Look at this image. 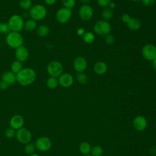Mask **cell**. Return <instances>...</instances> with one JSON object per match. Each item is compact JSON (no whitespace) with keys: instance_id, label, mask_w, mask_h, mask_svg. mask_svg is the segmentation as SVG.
Listing matches in <instances>:
<instances>
[{"instance_id":"obj_1","label":"cell","mask_w":156,"mask_h":156,"mask_svg":"<svg viewBox=\"0 0 156 156\" xmlns=\"http://www.w3.org/2000/svg\"><path fill=\"white\" fill-rule=\"evenodd\" d=\"M37 77L35 70L31 68H24L16 74V82L23 87L32 84Z\"/></svg>"},{"instance_id":"obj_2","label":"cell","mask_w":156,"mask_h":156,"mask_svg":"<svg viewBox=\"0 0 156 156\" xmlns=\"http://www.w3.org/2000/svg\"><path fill=\"white\" fill-rule=\"evenodd\" d=\"M7 44L12 49H16L24 44V38L20 32H10L5 37Z\"/></svg>"},{"instance_id":"obj_3","label":"cell","mask_w":156,"mask_h":156,"mask_svg":"<svg viewBox=\"0 0 156 156\" xmlns=\"http://www.w3.org/2000/svg\"><path fill=\"white\" fill-rule=\"evenodd\" d=\"M47 13L48 11L45 6L40 4L32 5L29 12L30 18L36 21L44 20L46 17Z\"/></svg>"},{"instance_id":"obj_4","label":"cell","mask_w":156,"mask_h":156,"mask_svg":"<svg viewBox=\"0 0 156 156\" xmlns=\"http://www.w3.org/2000/svg\"><path fill=\"white\" fill-rule=\"evenodd\" d=\"M24 20L23 16L18 14L12 15L7 22L10 31L20 32L24 29Z\"/></svg>"},{"instance_id":"obj_5","label":"cell","mask_w":156,"mask_h":156,"mask_svg":"<svg viewBox=\"0 0 156 156\" xmlns=\"http://www.w3.org/2000/svg\"><path fill=\"white\" fill-rule=\"evenodd\" d=\"M46 70L50 77H58L63 73V66L57 60H52L47 65Z\"/></svg>"},{"instance_id":"obj_6","label":"cell","mask_w":156,"mask_h":156,"mask_svg":"<svg viewBox=\"0 0 156 156\" xmlns=\"http://www.w3.org/2000/svg\"><path fill=\"white\" fill-rule=\"evenodd\" d=\"M112 27L110 23L105 20H99L96 22L93 26L94 32L101 36H105L111 32Z\"/></svg>"},{"instance_id":"obj_7","label":"cell","mask_w":156,"mask_h":156,"mask_svg":"<svg viewBox=\"0 0 156 156\" xmlns=\"http://www.w3.org/2000/svg\"><path fill=\"white\" fill-rule=\"evenodd\" d=\"M15 136L18 141L23 144L30 143L32 138V135L30 131L24 127L16 130Z\"/></svg>"},{"instance_id":"obj_8","label":"cell","mask_w":156,"mask_h":156,"mask_svg":"<svg viewBox=\"0 0 156 156\" xmlns=\"http://www.w3.org/2000/svg\"><path fill=\"white\" fill-rule=\"evenodd\" d=\"M71 16V10L64 7L59 9L55 14L56 20L60 24H65L68 23L70 20Z\"/></svg>"},{"instance_id":"obj_9","label":"cell","mask_w":156,"mask_h":156,"mask_svg":"<svg viewBox=\"0 0 156 156\" xmlns=\"http://www.w3.org/2000/svg\"><path fill=\"white\" fill-rule=\"evenodd\" d=\"M36 149L40 152H46L49 151L52 146L51 139L47 136H43L38 138L35 143Z\"/></svg>"},{"instance_id":"obj_10","label":"cell","mask_w":156,"mask_h":156,"mask_svg":"<svg viewBox=\"0 0 156 156\" xmlns=\"http://www.w3.org/2000/svg\"><path fill=\"white\" fill-rule=\"evenodd\" d=\"M143 58L149 61H152L156 58V46L152 44H145L141 50Z\"/></svg>"},{"instance_id":"obj_11","label":"cell","mask_w":156,"mask_h":156,"mask_svg":"<svg viewBox=\"0 0 156 156\" xmlns=\"http://www.w3.org/2000/svg\"><path fill=\"white\" fill-rule=\"evenodd\" d=\"M78 13L80 19L83 21H88L92 18L94 10L91 5L88 4H83L79 8Z\"/></svg>"},{"instance_id":"obj_12","label":"cell","mask_w":156,"mask_h":156,"mask_svg":"<svg viewBox=\"0 0 156 156\" xmlns=\"http://www.w3.org/2000/svg\"><path fill=\"white\" fill-rule=\"evenodd\" d=\"M132 125L135 130L142 132L146 129L147 126V121L144 116L139 115L134 118Z\"/></svg>"},{"instance_id":"obj_13","label":"cell","mask_w":156,"mask_h":156,"mask_svg":"<svg viewBox=\"0 0 156 156\" xmlns=\"http://www.w3.org/2000/svg\"><path fill=\"white\" fill-rule=\"evenodd\" d=\"M74 70L78 73H83L87 68V60L82 56L77 57L73 62Z\"/></svg>"},{"instance_id":"obj_14","label":"cell","mask_w":156,"mask_h":156,"mask_svg":"<svg viewBox=\"0 0 156 156\" xmlns=\"http://www.w3.org/2000/svg\"><path fill=\"white\" fill-rule=\"evenodd\" d=\"M58 84L63 88H68L72 86L74 83V77L69 73H63L58 79Z\"/></svg>"},{"instance_id":"obj_15","label":"cell","mask_w":156,"mask_h":156,"mask_svg":"<svg viewBox=\"0 0 156 156\" xmlns=\"http://www.w3.org/2000/svg\"><path fill=\"white\" fill-rule=\"evenodd\" d=\"M15 55L17 60L23 63L28 59L29 52L28 49L23 45L15 49Z\"/></svg>"},{"instance_id":"obj_16","label":"cell","mask_w":156,"mask_h":156,"mask_svg":"<svg viewBox=\"0 0 156 156\" xmlns=\"http://www.w3.org/2000/svg\"><path fill=\"white\" fill-rule=\"evenodd\" d=\"M9 124L12 128L17 130L23 127L24 124V118L20 115H15L10 118Z\"/></svg>"},{"instance_id":"obj_17","label":"cell","mask_w":156,"mask_h":156,"mask_svg":"<svg viewBox=\"0 0 156 156\" xmlns=\"http://www.w3.org/2000/svg\"><path fill=\"white\" fill-rule=\"evenodd\" d=\"M107 65L102 61L96 62L93 66V70L94 73L98 75H102L105 74L107 71Z\"/></svg>"},{"instance_id":"obj_18","label":"cell","mask_w":156,"mask_h":156,"mask_svg":"<svg viewBox=\"0 0 156 156\" xmlns=\"http://www.w3.org/2000/svg\"><path fill=\"white\" fill-rule=\"evenodd\" d=\"M2 80L7 82L9 85L14 84L16 82V74L11 71H8L4 73L2 75Z\"/></svg>"},{"instance_id":"obj_19","label":"cell","mask_w":156,"mask_h":156,"mask_svg":"<svg viewBox=\"0 0 156 156\" xmlns=\"http://www.w3.org/2000/svg\"><path fill=\"white\" fill-rule=\"evenodd\" d=\"M126 24L128 29L133 31L139 30L141 27V21L136 18H131Z\"/></svg>"},{"instance_id":"obj_20","label":"cell","mask_w":156,"mask_h":156,"mask_svg":"<svg viewBox=\"0 0 156 156\" xmlns=\"http://www.w3.org/2000/svg\"><path fill=\"white\" fill-rule=\"evenodd\" d=\"M36 33L40 37H44L49 33V28L45 24H41L36 28Z\"/></svg>"},{"instance_id":"obj_21","label":"cell","mask_w":156,"mask_h":156,"mask_svg":"<svg viewBox=\"0 0 156 156\" xmlns=\"http://www.w3.org/2000/svg\"><path fill=\"white\" fill-rule=\"evenodd\" d=\"M91 148L92 147L91 146V144L87 141L82 142L79 147V151L80 152V153L85 155H89L91 153Z\"/></svg>"},{"instance_id":"obj_22","label":"cell","mask_w":156,"mask_h":156,"mask_svg":"<svg viewBox=\"0 0 156 156\" xmlns=\"http://www.w3.org/2000/svg\"><path fill=\"white\" fill-rule=\"evenodd\" d=\"M37 27V21L32 19L27 20L24 22V29L28 31V32H32Z\"/></svg>"},{"instance_id":"obj_23","label":"cell","mask_w":156,"mask_h":156,"mask_svg":"<svg viewBox=\"0 0 156 156\" xmlns=\"http://www.w3.org/2000/svg\"><path fill=\"white\" fill-rule=\"evenodd\" d=\"M113 10L110 9L108 7L104 8L103 10L102 11V17L103 20L108 21L113 18Z\"/></svg>"},{"instance_id":"obj_24","label":"cell","mask_w":156,"mask_h":156,"mask_svg":"<svg viewBox=\"0 0 156 156\" xmlns=\"http://www.w3.org/2000/svg\"><path fill=\"white\" fill-rule=\"evenodd\" d=\"M58 79L54 77H49L46 80V86L49 89L53 90L56 88L58 85Z\"/></svg>"},{"instance_id":"obj_25","label":"cell","mask_w":156,"mask_h":156,"mask_svg":"<svg viewBox=\"0 0 156 156\" xmlns=\"http://www.w3.org/2000/svg\"><path fill=\"white\" fill-rule=\"evenodd\" d=\"M23 64L22 62L16 60L13 61L10 66V69L11 71L15 73V74H17L20 71H21L23 69Z\"/></svg>"},{"instance_id":"obj_26","label":"cell","mask_w":156,"mask_h":156,"mask_svg":"<svg viewBox=\"0 0 156 156\" xmlns=\"http://www.w3.org/2000/svg\"><path fill=\"white\" fill-rule=\"evenodd\" d=\"M83 41L87 44L92 43L95 40L94 34L91 32H85L84 35L82 36Z\"/></svg>"},{"instance_id":"obj_27","label":"cell","mask_w":156,"mask_h":156,"mask_svg":"<svg viewBox=\"0 0 156 156\" xmlns=\"http://www.w3.org/2000/svg\"><path fill=\"white\" fill-rule=\"evenodd\" d=\"M19 5L23 10H29L32 6V0H20Z\"/></svg>"},{"instance_id":"obj_28","label":"cell","mask_w":156,"mask_h":156,"mask_svg":"<svg viewBox=\"0 0 156 156\" xmlns=\"http://www.w3.org/2000/svg\"><path fill=\"white\" fill-rule=\"evenodd\" d=\"M36 149V147L34 143H32L31 142L27 143L25 144V146L24 147V152L28 155H30L32 154L35 153V151Z\"/></svg>"},{"instance_id":"obj_29","label":"cell","mask_w":156,"mask_h":156,"mask_svg":"<svg viewBox=\"0 0 156 156\" xmlns=\"http://www.w3.org/2000/svg\"><path fill=\"white\" fill-rule=\"evenodd\" d=\"M103 152L102 147L99 145H96L91 148V155L92 156H102Z\"/></svg>"},{"instance_id":"obj_30","label":"cell","mask_w":156,"mask_h":156,"mask_svg":"<svg viewBox=\"0 0 156 156\" xmlns=\"http://www.w3.org/2000/svg\"><path fill=\"white\" fill-rule=\"evenodd\" d=\"M76 79L78 82L81 84H86L88 80L87 75L83 73H78L76 75Z\"/></svg>"},{"instance_id":"obj_31","label":"cell","mask_w":156,"mask_h":156,"mask_svg":"<svg viewBox=\"0 0 156 156\" xmlns=\"http://www.w3.org/2000/svg\"><path fill=\"white\" fill-rule=\"evenodd\" d=\"M10 31L9 26L7 23H0V34H8Z\"/></svg>"},{"instance_id":"obj_32","label":"cell","mask_w":156,"mask_h":156,"mask_svg":"<svg viewBox=\"0 0 156 156\" xmlns=\"http://www.w3.org/2000/svg\"><path fill=\"white\" fill-rule=\"evenodd\" d=\"M16 132V131L15 129H13V128L10 127L5 129V130L4 132V134H5V136L7 138L10 139V138H13L14 136H15Z\"/></svg>"},{"instance_id":"obj_33","label":"cell","mask_w":156,"mask_h":156,"mask_svg":"<svg viewBox=\"0 0 156 156\" xmlns=\"http://www.w3.org/2000/svg\"><path fill=\"white\" fill-rule=\"evenodd\" d=\"M62 3L64 7L71 10L76 5V0H62Z\"/></svg>"},{"instance_id":"obj_34","label":"cell","mask_w":156,"mask_h":156,"mask_svg":"<svg viewBox=\"0 0 156 156\" xmlns=\"http://www.w3.org/2000/svg\"><path fill=\"white\" fill-rule=\"evenodd\" d=\"M104 41H105V43L107 44H112L115 42V38L113 35L109 34L105 36Z\"/></svg>"},{"instance_id":"obj_35","label":"cell","mask_w":156,"mask_h":156,"mask_svg":"<svg viewBox=\"0 0 156 156\" xmlns=\"http://www.w3.org/2000/svg\"><path fill=\"white\" fill-rule=\"evenodd\" d=\"M98 4L102 7H107L111 2V0H96Z\"/></svg>"},{"instance_id":"obj_36","label":"cell","mask_w":156,"mask_h":156,"mask_svg":"<svg viewBox=\"0 0 156 156\" xmlns=\"http://www.w3.org/2000/svg\"><path fill=\"white\" fill-rule=\"evenodd\" d=\"M141 1L143 4L146 7H151L155 2V0H141Z\"/></svg>"},{"instance_id":"obj_37","label":"cell","mask_w":156,"mask_h":156,"mask_svg":"<svg viewBox=\"0 0 156 156\" xmlns=\"http://www.w3.org/2000/svg\"><path fill=\"white\" fill-rule=\"evenodd\" d=\"M131 17L129 15V14H127V13H125V14H123L121 16V21L124 23H126L127 24L129 20H130Z\"/></svg>"},{"instance_id":"obj_38","label":"cell","mask_w":156,"mask_h":156,"mask_svg":"<svg viewBox=\"0 0 156 156\" xmlns=\"http://www.w3.org/2000/svg\"><path fill=\"white\" fill-rule=\"evenodd\" d=\"M9 86L10 85L4 80H1L0 82V89L1 90H6L7 89H8Z\"/></svg>"},{"instance_id":"obj_39","label":"cell","mask_w":156,"mask_h":156,"mask_svg":"<svg viewBox=\"0 0 156 156\" xmlns=\"http://www.w3.org/2000/svg\"><path fill=\"white\" fill-rule=\"evenodd\" d=\"M76 33L78 36H83L85 33V30L83 27H79V29H77Z\"/></svg>"},{"instance_id":"obj_40","label":"cell","mask_w":156,"mask_h":156,"mask_svg":"<svg viewBox=\"0 0 156 156\" xmlns=\"http://www.w3.org/2000/svg\"><path fill=\"white\" fill-rule=\"evenodd\" d=\"M57 0H44L46 4L48 5H52L56 2Z\"/></svg>"},{"instance_id":"obj_41","label":"cell","mask_w":156,"mask_h":156,"mask_svg":"<svg viewBox=\"0 0 156 156\" xmlns=\"http://www.w3.org/2000/svg\"><path fill=\"white\" fill-rule=\"evenodd\" d=\"M150 152L153 155H156V146H154L151 147Z\"/></svg>"},{"instance_id":"obj_42","label":"cell","mask_w":156,"mask_h":156,"mask_svg":"<svg viewBox=\"0 0 156 156\" xmlns=\"http://www.w3.org/2000/svg\"><path fill=\"white\" fill-rule=\"evenodd\" d=\"M110 9H115V7H116V4H115V2H110V4H108V6Z\"/></svg>"},{"instance_id":"obj_43","label":"cell","mask_w":156,"mask_h":156,"mask_svg":"<svg viewBox=\"0 0 156 156\" xmlns=\"http://www.w3.org/2000/svg\"><path fill=\"white\" fill-rule=\"evenodd\" d=\"M152 67L156 71V58H154L152 61Z\"/></svg>"},{"instance_id":"obj_44","label":"cell","mask_w":156,"mask_h":156,"mask_svg":"<svg viewBox=\"0 0 156 156\" xmlns=\"http://www.w3.org/2000/svg\"><path fill=\"white\" fill-rule=\"evenodd\" d=\"M83 4H88V3L90 2L91 0H80Z\"/></svg>"},{"instance_id":"obj_45","label":"cell","mask_w":156,"mask_h":156,"mask_svg":"<svg viewBox=\"0 0 156 156\" xmlns=\"http://www.w3.org/2000/svg\"><path fill=\"white\" fill-rule=\"evenodd\" d=\"M29 156H40V155L37 153H34V154H32L30 155H29Z\"/></svg>"},{"instance_id":"obj_46","label":"cell","mask_w":156,"mask_h":156,"mask_svg":"<svg viewBox=\"0 0 156 156\" xmlns=\"http://www.w3.org/2000/svg\"><path fill=\"white\" fill-rule=\"evenodd\" d=\"M130 1H134V2H136V1H140V0H130Z\"/></svg>"},{"instance_id":"obj_47","label":"cell","mask_w":156,"mask_h":156,"mask_svg":"<svg viewBox=\"0 0 156 156\" xmlns=\"http://www.w3.org/2000/svg\"><path fill=\"white\" fill-rule=\"evenodd\" d=\"M85 156H92V155H90V154H89V155H85Z\"/></svg>"},{"instance_id":"obj_48","label":"cell","mask_w":156,"mask_h":156,"mask_svg":"<svg viewBox=\"0 0 156 156\" xmlns=\"http://www.w3.org/2000/svg\"><path fill=\"white\" fill-rule=\"evenodd\" d=\"M0 49H1V44H0Z\"/></svg>"}]
</instances>
